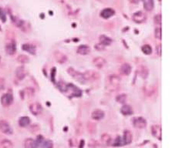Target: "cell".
<instances>
[{
	"mask_svg": "<svg viewBox=\"0 0 182 148\" xmlns=\"http://www.w3.org/2000/svg\"><path fill=\"white\" fill-rule=\"evenodd\" d=\"M121 80L118 76L115 74H111L107 77V83H106V89L107 90L114 93L119 90L120 86H121Z\"/></svg>",
	"mask_w": 182,
	"mask_h": 148,
	"instance_id": "6da1fadb",
	"label": "cell"
},
{
	"mask_svg": "<svg viewBox=\"0 0 182 148\" xmlns=\"http://www.w3.org/2000/svg\"><path fill=\"white\" fill-rule=\"evenodd\" d=\"M59 87L61 90L62 92L66 93V95L70 97H80L82 95L81 90L79 88H77V86H74L73 84L68 83L64 85V86H59Z\"/></svg>",
	"mask_w": 182,
	"mask_h": 148,
	"instance_id": "7a4b0ae2",
	"label": "cell"
},
{
	"mask_svg": "<svg viewBox=\"0 0 182 148\" xmlns=\"http://www.w3.org/2000/svg\"><path fill=\"white\" fill-rule=\"evenodd\" d=\"M67 73H69V75L70 76H72L74 80H76L77 81H78L80 83L84 84L86 83V81L85 78H84V73H80L79 71L76 70L73 67H69L68 69H67Z\"/></svg>",
	"mask_w": 182,
	"mask_h": 148,
	"instance_id": "3957f363",
	"label": "cell"
},
{
	"mask_svg": "<svg viewBox=\"0 0 182 148\" xmlns=\"http://www.w3.org/2000/svg\"><path fill=\"white\" fill-rule=\"evenodd\" d=\"M84 76L86 82H95L100 78V74L98 72L94 70L86 71L85 73H84Z\"/></svg>",
	"mask_w": 182,
	"mask_h": 148,
	"instance_id": "277c9868",
	"label": "cell"
},
{
	"mask_svg": "<svg viewBox=\"0 0 182 148\" xmlns=\"http://www.w3.org/2000/svg\"><path fill=\"white\" fill-rule=\"evenodd\" d=\"M0 131L2 133L7 135H11L13 133V128L10 126V124L7 121L4 120H0Z\"/></svg>",
	"mask_w": 182,
	"mask_h": 148,
	"instance_id": "5b68a950",
	"label": "cell"
},
{
	"mask_svg": "<svg viewBox=\"0 0 182 148\" xmlns=\"http://www.w3.org/2000/svg\"><path fill=\"white\" fill-rule=\"evenodd\" d=\"M132 123L134 127L137 129H144L147 126V120L143 117H134Z\"/></svg>",
	"mask_w": 182,
	"mask_h": 148,
	"instance_id": "8992f818",
	"label": "cell"
},
{
	"mask_svg": "<svg viewBox=\"0 0 182 148\" xmlns=\"http://www.w3.org/2000/svg\"><path fill=\"white\" fill-rule=\"evenodd\" d=\"M13 102V96L10 93H5L1 97V104L4 107H8Z\"/></svg>",
	"mask_w": 182,
	"mask_h": 148,
	"instance_id": "52a82bcc",
	"label": "cell"
},
{
	"mask_svg": "<svg viewBox=\"0 0 182 148\" xmlns=\"http://www.w3.org/2000/svg\"><path fill=\"white\" fill-rule=\"evenodd\" d=\"M133 20L137 23H142L147 19V15L143 11H137L133 14Z\"/></svg>",
	"mask_w": 182,
	"mask_h": 148,
	"instance_id": "ba28073f",
	"label": "cell"
},
{
	"mask_svg": "<svg viewBox=\"0 0 182 148\" xmlns=\"http://www.w3.org/2000/svg\"><path fill=\"white\" fill-rule=\"evenodd\" d=\"M29 110L32 113V114L35 116H37L39 114L42 113L43 111V107L41 106V104H39V103H33V104H31L29 105Z\"/></svg>",
	"mask_w": 182,
	"mask_h": 148,
	"instance_id": "9c48e42d",
	"label": "cell"
},
{
	"mask_svg": "<svg viewBox=\"0 0 182 148\" xmlns=\"http://www.w3.org/2000/svg\"><path fill=\"white\" fill-rule=\"evenodd\" d=\"M5 49H6V52L7 54L11 56L14 55L16 53V43L15 41H12L6 45Z\"/></svg>",
	"mask_w": 182,
	"mask_h": 148,
	"instance_id": "30bf717a",
	"label": "cell"
},
{
	"mask_svg": "<svg viewBox=\"0 0 182 148\" xmlns=\"http://www.w3.org/2000/svg\"><path fill=\"white\" fill-rule=\"evenodd\" d=\"M151 133L153 136L159 140H161V126L158 124H154L151 126Z\"/></svg>",
	"mask_w": 182,
	"mask_h": 148,
	"instance_id": "8fae6325",
	"label": "cell"
},
{
	"mask_svg": "<svg viewBox=\"0 0 182 148\" xmlns=\"http://www.w3.org/2000/svg\"><path fill=\"white\" fill-rule=\"evenodd\" d=\"M54 57H55L56 62L58 63H60V64H63V63L67 61L66 56L64 53H62V52H59V51H56V52L54 53Z\"/></svg>",
	"mask_w": 182,
	"mask_h": 148,
	"instance_id": "7c38bea8",
	"label": "cell"
},
{
	"mask_svg": "<svg viewBox=\"0 0 182 148\" xmlns=\"http://www.w3.org/2000/svg\"><path fill=\"white\" fill-rule=\"evenodd\" d=\"M104 116H105L104 112L102 110H100V109H96L91 113V117L94 120H100L104 117Z\"/></svg>",
	"mask_w": 182,
	"mask_h": 148,
	"instance_id": "4fadbf2b",
	"label": "cell"
},
{
	"mask_svg": "<svg viewBox=\"0 0 182 148\" xmlns=\"http://www.w3.org/2000/svg\"><path fill=\"white\" fill-rule=\"evenodd\" d=\"M15 76L18 80H22L26 76V70L24 66H19L15 70Z\"/></svg>",
	"mask_w": 182,
	"mask_h": 148,
	"instance_id": "5bb4252c",
	"label": "cell"
},
{
	"mask_svg": "<svg viewBox=\"0 0 182 148\" xmlns=\"http://www.w3.org/2000/svg\"><path fill=\"white\" fill-rule=\"evenodd\" d=\"M132 140H133V135H132L131 132L129 131H124L123 137H122V141H123V145L130 144L132 142Z\"/></svg>",
	"mask_w": 182,
	"mask_h": 148,
	"instance_id": "9a60e30c",
	"label": "cell"
},
{
	"mask_svg": "<svg viewBox=\"0 0 182 148\" xmlns=\"http://www.w3.org/2000/svg\"><path fill=\"white\" fill-rule=\"evenodd\" d=\"M93 63L97 69H103L107 63V61L103 57H96L93 60Z\"/></svg>",
	"mask_w": 182,
	"mask_h": 148,
	"instance_id": "2e32d148",
	"label": "cell"
},
{
	"mask_svg": "<svg viewBox=\"0 0 182 148\" xmlns=\"http://www.w3.org/2000/svg\"><path fill=\"white\" fill-rule=\"evenodd\" d=\"M115 14V11L111 8H106V9H103L100 13V16L103 19H109V18L112 17Z\"/></svg>",
	"mask_w": 182,
	"mask_h": 148,
	"instance_id": "e0dca14e",
	"label": "cell"
},
{
	"mask_svg": "<svg viewBox=\"0 0 182 148\" xmlns=\"http://www.w3.org/2000/svg\"><path fill=\"white\" fill-rule=\"evenodd\" d=\"M38 144L36 140L33 138H27L24 141V147L25 148H37Z\"/></svg>",
	"mask_w": 182,
	"mask_h": 148,
	"instance_id": "ac0fdd59",
	"label": "cell"
},
{
	"mask_svg": "<svg viewBox=\"0 0 182 148\" xmlns=\"http://www.w3.org/2000/svg\"><path fill=\"white\" fill-rule=\"evenodd\" d=\"M131 66H130V64H128V63H123L121 66V69H120V72L123 76H129L130 74V73H131Z\"/></svg>",
	"mask_w": 182,
	"mask_h": 148,
	"instance_id": "d6986e66",
	"label": "cell"
},
{
	"mask_svg": "<svg viewBox=\"0 0 182 148\" xmlns=\"http://www.w3.org/2000/svg\"><path fill=\"white\" fill-rule=\"evenodd\" d=\"M121 112L124 116L131 115L134 113L133 108L130 105H128V104H123L122 107L121 108Z\"/></svg>",
	"mask_w": 182,
	"mask_h": 148,
	"instance_id": "ffe728a7",
	"label": "cell"
},
{
	"mask_svg": "<svg viewBox=\"0 0 182 148\" xmlns=\"http://www.w3.org/2000/svg\"><path fill=\"white\" fill-rule=\"evenodd\" d=\"M137 71H138L139 76H140L141 78H143V79H147L148 75H149V71H148V69L144 66H139Z\"/></svg>",
	"mask_w": 182,
	"mask_h": 148,
	"instance_id": "44dd1931",
	"label": "cell"
},
{
	"mask_svg": "<svg viewBox=\"0 0 182 148\" xmlns=\"http://www.w3.org/2000/svg\"><path fill=\"white\" fill-rule=\"evenodd\" d=\"M77 52L78 54H80V55H87L90 53V48L86 45H80L77 48Z\"/></svg>",
	"mask_w": 182,
	"mask_h": 148,
	"instance_id": "7402d4cb",
	"label": "cell"
},
{
	"mask_svg": "<svg viewBox=\"0 0 182 148\" xmlns=\"http://www.w3.org/2000/svg\"><path fill=\"white\" fill-rule=\"evenodd\" d=\"M113 40L110 37H108L105 35H101L100 36V43L103 45V47H107V46H110L112 43Z\"/></svg>",
	"mask_w": 182,
	"mask_h": 148,
	"instance_id": "603a6c76",
	"label": "cell"
},
{
	"mask_svg": "<svg viewBox=\"0 0 182 148\" xmlns=\"http://www.w3.org/2000/svg\"><path fill=\"white\" fill-rule=\"evenodd\" d=\"M22 49L27 53H30V54H33L34 55L36 53V47L32 44H29V43H25L22 46Z\"/></svg>",
	"mask_w": 182,
	"mask_h": 148,
	"instance_id": "cb8c5ba5",
	"label": "cell"
},
{
	"mask_svg": "<svg viewBox=\"0 0 182 148\" xmlns=\"http://www.w3.org/2000/svg\"><path fill=\"white\" fill-rule=\"evenodd\" d=\"M144 3V8L147 11H151L154 9V0H142Z\"/></svg>",
	"mask_w": 182,
	"mask_h": 148,
	"instance_id": "d4e9b609",
	"label": "cell"
},
{
	"mask_svg": "<svg viewBox=\"0 0 182 148\" xmlns=\"http://www.w3.org/2000/svg\"><path fill=\"white\" fill-rule=\"evenodd\" d=\"M101 142H102V144L103 145H106V146L111 145V143H112L111 137L109 134H107V133H104L101 137Z\"/></svg>",
	"mask_w": 182,
	"mask_h": 148,
	"instance_id": "484cf974",
	"label": "cell"
},
{
	"mask_svg": "<svg viewBox=\"0 0 182 148\" xmlns=\"http://www.w3.org/2000/svg\"><path fill=\"white\" fill-rule=\"evenodd\" d=\"M29 124H30V119H29V117H26V116L20 117V119L19 120V124L22 127H26V126H29Z\"/></svg>",
	"mask_w": 182,
	"mask_h": 148,
	"instance_id": "4316f807",
	"label": "cell"
},
{
	"mask_svg": "<svg viewBox=\"0 0 182 148\" xmlns=\"http://www.w3.org/2000/svg\"><path fill=\"white\" fill-rule=\"evenodd\" d=\"M14 145L11 140L4 139L0 141V148H13Z\"/></svg>",
	"mask_w": 182,
	"mask_h": 148,
	"instance_id": "83f0119b",
	"label": "cell"
},
{
	"mask_svg": "<svg viewBox=\"0 0 182 148\" xmlns=\"http://www.w3.org/2000/svg\"><path fill=\"white\" fill-rule=\"evenodd\" d=\"M22 94L25 96V97H26L28 98H32L33 96L35 95V91L33 90V88H30V87H28V88H26L25 90H22Z\"/></svg>",
	"mask_w": 182,
	"mask_h": 148,
	"instance_id": "f1b7e54d",
	"label": "cell"
},
{
	"mask_svg": "<svg viewBox=\"0 0 182 148\" xmlns=\"http://www.w3.org/2000/svg\"><path fill=\"white\" fill-rule=\"evenodd\" d=\"M40 146L42 148H53V144L50 140L44 139L40 144Z\"/></svg>",
	"mask_w": 182,
	"mask_h": 148,
	"instance_id": "f546056e",
	"label": "cell"
},
{
	"mask_svg": "<svg viewBox=\"0 0 182 148\" xmlns=\"http://www.w3.org/2000/svg\"><path fill=\"white\" fill-rule=\"evenodd\" d=\"M16 60H17L18 63H22V64L27 63H29V57L26 55H20L19 56H18Z\"/></svg>",
	"mask_w": 182,
	"mask_h": 148,
	"instance_id": "4dcf8cb0",
	"label": "cell"
},
{
	"mask_svg": "<svg viewBox=\"0 0 182 148\" xmlns=\"http://www.w3.org/2000/svg\"><path fill=\"white\" fill-rule=\"evenodd\" d=\"M111 145L114 147H121L123 146V141H122V137L118 136V137H116V139L114 140V141H112L111 143Z\"/></svg>",
	"mask_w": 182,
	"mask_h": 148,
	"instance_id": "1f68e13d",
	"label": "cell"
},
{
	"mask_svg": "<svg viewBox=\"0 0 182 148\" xmlns=\"http://www.w3.org/2000/svg\"><path fill=\"white\" fill-rule=\"evenodd\" d=\"M141 50H142V52L144 54H146V55H150V54H151L152 53V48L150 46V45H144L142 47V48H141Z\"/></svg>",
	"mask_w": 182,
	"mask_h": 148,
	"instance_id": "d6a6232c",
	"label": "cell"
},
{
	"mask_svg": "<svg viewBox=\"0 0 182 148\" xmlns=\"http://www.w3.org/2000/svg\"><path fill=\"white\" fill-rule=\"evenodd\" d=\"M127 96L126 94H121V95L117 96L116 97V100L118 102L119 104H125L126 101H127Z\"/></svg>",
	"mask_w": 182,
	"mask_h": 148,
	"instance_id": "836d02e7",
	"label": "cell"
},
{
	"mask_svg": "<svg viewBox=\"0 0 182 148\" xmlns=\"http://www.w3.org/2000/svg\"><path fill=\"white\" fill-rule=\"evenodd\" d=\"M161 28L160 27H157L155 29V31H154V35H155L156 39H158V40H161Z\"/></svg>",
	"mask_w": 182,
	"mask_h": 148,
	"instance_id": "e575fe53",
	"label": "cell"
},
{
	"mask_svg": "<svg viewBox=\"0 0 182 148\" xmlns=\"http://www.w3.org/2000/svg\"><path fill=\"white\" fill-rule=\"evenodd\" d=\"M161 21H162V19H161V15L160 14H158L154 16V22L155 24L157 25H161Z\"/></svg>",
	"mask_w": 182,
	"mask_h": 148,
	"instance_id": "d590c367",
	"label": "cell"
},
{
	"mask_svg": "<svg viewBox=\"0 0 182 148\" xmlns=\"http://www.w3.org/2000/svg\"><path fill=\"white\" fill-rule=\"evenodd\" d=\"M0 19L2 20V22H6V13L3 11V9L0 8Z\"/></svg>",
	"mask_w": 182,
	"mask_h": 148,
	"instance_id": "8d00e7d4",
	"label": "cell"
},
{
	"mask_svg": "<svg viewBox=\"0 0 182 148\" xmlns=\"http://www.w3.org/2000/svg\"><path fill=\"white\" fill-rule=\"evenodd\" d=\"M6 86V81L3 78H0V91L3 90Z\"/></svg>",
	"mask_w": 182,
	"mask_h": 148,
	"instance_id": "74e56055",
	"label": "cell"
},
{
	"mask_svg": "<svg viewBox=\"0 0 182 148\" xmlns=\"http://www.w3.org/2000/svg\"><path fill=\"white\" fill-rule=\"evenodd\" d=\"M95 48L97 49V50H103L104 49V47L103 45H101L100 43H98L95 46Z\"/></svg>",
	"mask_w": 182,
	"mask_h": 148,
	"instance_id": "f35d334b",
	"label": "cell"
},
{
	"mask_svg": "<svg viewBox=\"0 0 182 148\" xmlns=\"http://www.w3.org/2000/svg\"><path fill=\"white\" fill-rule=\"evenodd\" d=\"M157 53L159 56H161V45L160 44L157 46Z\"/></svg>",
	"mask_w": 182,
	"mask_h": 148,
	"instance_id": "ab89813d",
	"label": "cell"
},
{
	"mask_svg": "<svg viewBox=\"0 0 182 148\" xmlns=\"http://www.w3.org/2000/svg\"><path fill=\"white\" fill-rule=\"evenodd\" d=\"M130 2H131V3H134V4H137L140 2V0H129Z\"/></svg>",
	"mask_w": 182,
	"mask_h": 148,
	"instance_id": "60d3db41",
	"label": "cell"
},
{
	"mask_svg": "<svg viewBox=\"0 0 182 148\" xmlns=\"http://www.w3.org/2000/svg\"><path fill=\"white\" fill-rule=\"evenodd\" d=\"M81 143H80V145H79V148H82L83 146H84V140H81Z\"/></svg>",
	"mask_w": 182,
	"mask_h": 148,
	"instance_id": "b9f144b4",
	"label": "cell"
},
{
	"mask_svg": "<svg viewBox=\"0 0 182 148\" xmlns=\"http://www.w3.org/2000/svg\"><path fill=\"white\" fill-rule=\"evenodd\" d=\"M158 1H160H160H161V0H158Z\"/></svg>",
	"mask_w": 182,
	"mask_h": 148,
	"instance_id": "7bdbcfd3",
	"label": "cell"
},
{
	"mask_svg": "<svg viewBox=\"0 0 182 148\" xmlns=\"http://www.w3.org/2000/svg\"><path fill=\"white\" fill-rule=\"evenodd\" d=\"M0 60H1V57H0Z\"/></svg>",
	"mask_w": 182,
	"mask_h": 148,
	"instance_id": "ee69618b",
	"label": "cell"
}]
</instances>
